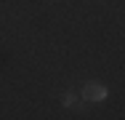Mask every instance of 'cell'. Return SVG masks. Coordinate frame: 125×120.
<instances>
[{
    "instance_id": "obj_2",
    "label": "cell",
    "mask_w": 125,
    "mask_h": 120,
    "mask_svg": "<svg viewBox=\"0 0 125 120\" xmlns=\"http://www.w3.org/2000/svg\"><path fill=\"white\" fill-rule=\"evenodd\" d=\"M64 104H67V107H72V104H75V96L67 94V96H64Z\"/></svg>"
},
{
    "instance_id": "obj_1",
    "label": "cell",
    "mask_w": 125,
    "mask_h": 120,
    "mask_svg": "<svg viewBox=\"0 0 125 120\" xmlns=\"http://www.w3.org/2000/svg\"><path fill=\"white\" fill-rule=\"evenodd\" d=\"M85 99H91V101H104V99H106V88L99 85V83H88V85H85Z\"/></svg>"
}]
</instances>
